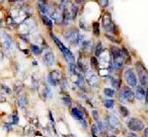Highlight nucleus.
I'll return each mask as SVG.
<instances>
[{"label": "nucleus", "mask_w": 148, "mask_h": 137, "mask_svg": "<svg viewBox=\"0 0 148 137\" xmlns=\"http://www.w3.org/2000/svg\"><path fill=\"white\" fill-rule=\"evenodd\" d=\"M125 79L126 83H127L130 87H136L137 79L132 69H127V70L125 72Z\"/></svg>", "instance_id": "nucleus-4"}, {"label": "nucleus", "mask_w": 148, "mask_h": 137, "mask_svg": "<svg viewBox=\"0 0 148 137\" xmlns=\"http://www.w3.org/2000/svg\"><path fill=\"white\" fill-rule=\"evenodd\" d=\"M47 82H49V85H51V86H56L57 85V81L54 80L51 75H49V77H47Z\"/></svg>", "instance_id": "nucleus-32"}, {"label": "nucleus", "mask_w": 148, "mask_h": 137, "mask_svg": "<svg viewBox=\"0 0 148 137\" xmlns=\"http://www.w3.org/2000/svg\"><path fill=\"white\" fill-rule=\"evenodd\" d=\"M4 37H5V38H4V45L6 47V49H10L11 45H12L10 37H9L8 35H6V34H4Z\"/></svg>", "instance_id": "nucleus-20"}, {"label": "nucleus", "mask_w": 148, "mask_h": 137, "mask_svg": "<svg viewBox=\"0 0 148 137\" xmlns=\"http://www.w3.org/2000/svg\"><path fill=\"white\" fill-rule=\"evenodd\" d=\"M111 51H112V57H113V59H116V58H119V57H121V56H123V50L120 49L118 47H116V45L112 47Z\"/></svg>", "instance_id": "nucleus-9"}, {"label": "nucleus", "mask_w": 148, "mask_h": 137, "mask_svg": "<svg viewBox=\"0 0 148 137\" xmlns=\"http://www.w3.org/2000/svg\"><path fill=\"white\" fill-rule=\"evenodd\" d=\"M80 122H81V124H82V125L85 127V128H87V122H86L85 119H82V121H80Z\"/></svg>", "instance_id": "nucleus-40"}, {"label": "nucleus", "mask_w": 148, "mask_h": 137, "mask_svg": "<svg viewBox=\"0 0 148 137\" xmlns=\"http://www.w3.org/2000/svg\"><path fill=\"white\" fill-rule=\"evenodd\" d=\"M31 49H32V52L35 55H39V54H40V52H42V51H40V47H38V45H32Z\"/></svg>", "instance_id": "nucleus-30"}, {"label": "nucleus", "mask_w": 148, "mask_h": 137, "mask_svg": "<svg viewBox=\"0 0 148 137\" xmlns=\"http://www.w3.org/2000/svg\"><path fill=\"white\" fill-rule=\"evenodd\" d=\"M93 32H94V35L99 36V34H100V25H99V23L95 22L94 24H93Z\"/></svg>", "instance_id": "nucleus-27"}, {"label": "nucleus", "mask_w": 148, "mask_h": 137, "mask_svg": "<svg viewBox=\"0 0 148 137\" xmlns=\"http://www.w3.org/2000/svg\"><path fill=\"white\" fill-rule=\"evenodd\" d=\"M69 71H70L71 74H76L77 76H80V72L78 70V68L75 66V64L74 63H69Z\"/></svg>", "instance_id": "nucleus-18"}, {"label": "nucleus", "mask_w": 148, "mask_h": 137, "mask_svg": "<svg viewBox=\"0 0 148 137\" xmlns=\"http://www.w3.org/2000/svg\"><path fill=\"white\" fill-rule=\"evenodd\" d=\"M103 52V47H102V42H99L97 45V47H96V50H95V55H96L97 57H99L101 53Z\"/></svg>", "instance_id": "nucleus-23"}, {"label": "nucleus", "mask_w": 148, "mask_h": 137, "mask_svg": "<svg viewBox=\"0 0 148 137\" xmlns=\"http://www.w3.org/2000/svg\"><path fill=\"white\" fill-rule=\"evenodd\" d=\"M62 101H63L64 104L67 105V107H70V105H71V100H70V98H69V97H64L62 99Z\"/></svg>", "instance_id": "nucleus-36"}, {"label": "nucleus", "mask_w": 148, "mask_h": 137, "mask_svg": "<svg viewBox=\"0 0 148 137\" xmlns=\"http://www.w3.org/2000/svg\"><path fill=\"white\" fill-rule=\"evenodd\" d=\"M78 36H79V33H78V31L75 30V29H72V30L68 31V32H66L64 34V38H66V40L71 42V44H76Z\"/></svg>", "instance_id": "nucleus-5"}, {"label": "nucleus", "mask_w": 148, "mask_h": 137, "mask_svg": "<svg viewBox=\"0 0 148 137\" xmlns=\"http://www.w3.org/2000/svg\"><path fill=\"white\" fill-rule=\"evenodd\" d=\"M145 101H146V105H148V89L145 92Z\"/></svg>", "instance_id": "nucleus-42"}, {"label": "nucleus", "mask_w": 148, "mask_h": 137, "mask_svg": "<svg viewBox=\"0 0 148 137\" xmlns=\"http://www.w3.org/2000/svg\"><path fill=\"white\" fill-rule=\"evenodd\" d=\"M44 60L46 61V63L47 64V65H49V66L53 65L54 61H56V58H54L53 53H52L51 51L47 52V53L45 54V56H44Z\"/></svg>", "instance_id": "nucleus-8"}, {"label": "nucleus", "mask_w": 148, "mask_h": 137, "mask_svg": "<svg viewBox=\"0 0 148 137\" xmlns=\"http://www.w3.org/2000/svg\"><path fill=\"white\" fill-rule=\"evenodd\" d=\"M86 79H87L88 82H89L91 86H96V84L98 82V77L93 73L90 74L89 72H86Z\"/></svg>", "instance_id": "nucleus-10"}, {"label": "nucleus", "mask_w": 148, "mask_h": 137, "mask_svg": "<svg viewBox=\"0 0 148 137\" xmlns=\"http://www.w3.org/2000/svg\"><path fill=\"white\" fill-rule=\"evenodd\" d=\"M51 37L52 40H53V42H56V45L59 47V49H60L61 51H62V53L64 54L65 58L67 59V60L70 62V63H74V61H75V58H74L72 52H71L70 50L67 49V47H65V45H64L62 42H61L60 40H59L58 38H57L56 36L53 35V34L51 33Z\"/></svg>", "instance_id": "nucleus-1"}, {"label": "nucleus", "mask_w": 148, "mask_h": 137, "mask_svg": "<svg viewBox=\"0 0 148 137\" xmlns=\"http://www.w3.org/2000/svg\"><path fill=\"white\" fill-rule=\"evenodd\" d=\"M102 23L104 25V28H107L109 26L113 25V22H112V17L109 13H106L102 18Z\"/></svg>", "instance_id": "nucleus-12"}, {"label": "nucleus", "mask_w": 148, "mask_h": 137, "mask_svg": "<svg viewBox=\"0 0 148 137\" xmlns=\"http://www.w3.org/2000/svg\"><path fill=\"white\" fill-rule=\"evenodd\" d=\"M144 135H145V137H148V128L144 129Z\"/></svg>", "instance_id": "nucleus-44"}, {"label": "nucleus", "mask_w": 148, "mask_h": 137, "mask_svg": "<svg viewBox=\"0 0 148 137\" xmlns=\"http://www.w3.org/2000/svg\"><path fill=\"white\" fill-rule=\"evenodd\" d=\"M119 101H120V103H121V104H126L127 103V101L125 100V96H123V93H120V95H119Z\"/></svg>", "instance_id": "nucleus-33"}, {"label": "nucleus", "mask_w": 148, "mask_h": 137, "mask_svg": "<svg viewBox=\"0 0 148 137\" xmlns=\"http://www.w3.org/2000/svg\"><path fill=\"white\" fill-rule=\"evenodd\" d=\"M75 84L78 86V87H80V88H83V87H84V78H83V76H82V75L78 76V79L76 80Z\"/></svg>", "instance_id": "nucleus-26"}, {"label": "nucleus", "mask_w": 148, "mask_h": 137, "mask_svg": "<svg viewBox=\"0 0 148 137\" xmlns=\"http://www.w3.org/2000/svg\"><path fill=\"white\" fill-rule=\"evenodd\" d=\"M112 84H113V86L116 90H119V89H120L121 84H120V79H119L118 77H114V78L112 79Z\"/></svg>", "instance_id": "nucleus-22"}, {"label": "nucleus", "mask_w": 148, "mask_h": 137, "mask_svg": "<svg viewBox=\"0 0 148 137\" xmlns=\"http://www.w3.org/2000/svg\"><path fill=\"white\" fill-rule=\"evenodd\" d=\"M98 126H99L100 130H103V129H104V125H103V123H102L101 121H99V123H98Z\"/></svg>", "instance_id": "nucleus-41"}, {"label": "nucleus", "mask_w": 148, "mask_h": 137, "mask_svg": "<svg viewBox=\"0 0 148 137\" xmlns=\"http://www.w3.org/2000/svg\"><path fill=\"white\" fill-rule=\"evenodd\" d=\"M42 22H44L46 25L49 28H51L52 27V22H51V19H49L46 15H44V14H42Z\"/></svg>", "instance_id": "nucleus-19"}, {"label": "nucleus", "mask_w": 148, "mask_h": 137, "mask_svg": "<svg viewBox=\"0 0 148 137\" xmlns=\"http://www.w3.org/2000/svg\"><path fill=\"white\" fill-rule=\"evenodd\" d=\"M83 49L87 51H90V49H92V40H85L83 42Z\"/></svg>", "instance_id": "nucleus-24"}, {"label": "nucleus", "mask_w": 148, "mask_h": 137, "mask_svg": "<svg viewBox=\"0 0 148 137\" xmlns=\"http://www.w3.org/2000/svg\"><path fill=\"white\" fill-rule=\"evenodd\" d=\"M99 126L97 125V124H93L92 125V133H93V135H96V134L99 132Z\"/></svg>", "instance_id": "nucleus-34"}, {"label": "nucleus", "mask_w": 148, "mask_h": 137, "mask_svg": "<svg viewBox=\"0 0 148 137\" xmlns=\"http://www.w3.org/2000/svg\"><path fill=\"white\" fill-rule=\"evenodd\" d=\"M75 2L77 4H81V3H83V2H84V0H75Z\"/></svg>", "instance_id": "nucleus-43"}, {"label": "nucleus", "mask_w": 148, "mask_h": 137, "mask_svg": "<svg viewBox=\"0 0 148 137\" xmlns=\"http://www.w3.org/2000/svg\"><path fill=\"white\" fill-rule=\"evenodd\" d=\"M91 65L94 67V68H97L98 65H99V63H98V61L96 60V58H95V57H92V58H91Z\"/></svg>", "instance_id": "nucleus-37"}, {"label": "nucleus", "mask_w": 148, "mask_h": 137, "mask_svg": "<svg viewBox=\"0 0 148 137\" xmlns=\"http://www.w3.org/2000/svg\"><path fill=\"white\" fill-rule=\"evenodd\" d=\"M136 69L138 77H139V81L141 83L142 87H147L148 86V72L144 66L142 65L140 62H138L136 64Z\"/></svg>", "instance_id": "nucleus-2"}, {"label": "nucleus", "mask_w": 148, "mask_h": 137, "mask_svg": "<svg viewBox=\"0 0 148 137\" xmlns=\"http://www.w3.org/2000/svg\"><path fill=\"white\" fill-rule=\"evenodd\" d=\"M71 114H72V116L75 119H77V121H82V119H85L84 115H83V112H81V110H78V109H76V108H73V109H72V110H71Z\"/></svg>", "instance_id": "nucleus-11"}, {"label": "nucleus", "mask_w": 148, "mask_h": 137, "mask_svg": "<svg viewBox=\"0 0 148 137\" xmlns=\"http://www.w3.org/2000/svg\"><path fill=\"white\" fill-rule=\"evenodd\" d=\"M92 115H93V117H94L95 121H99V114H98L97 110H93V112H92Z\"/></svg>", "instance_id": "nucleus-38"}, {"label": "nucleus", "mask_w": 148, "mask_h": 137, "mask_svg": "<svg viewBox=\"0 0 148 137\" xmlns=\"http://www.w3.org/2000/svg\"><path fill=\"white\" fill-rule=\"evenodd\" d=\"M120 114L123 115V117H126L128 115V110H127V109H126L125 107L121 105V107H120Z\"/></svg>", "instance_id": "nucleus-29"}, {"label": "nucleus", "mask_w": 148, "mask_h": 137, "mask_svg": "<svg viewBox=\"0 0 148 137\" xmlns=\"http://www.w3.org/2000/svg\"><path fill=\"white\" fill-rule=\"evenodd\" d=\"M107 122H108L109 126H111L112 128H114V129H118L121 125L120 121H119L118 117L114 114L108 115V117H107Z\"/></svg>", "instance_id": "nucleus-6"}, {"label": "nucleus", "mask_w": 148, "mask_h": 137, "mask_svg": "<svg viewBox=\"0 0 148 137\" xmlns=\"http://www.w3.org/2000/svg\"><path fill=\"white\" fill-rule=\"evenodd\" d=\"M11 2H17V1H21V0H10Z\"/></svg>", "instance_id": "nucleus-45"}, {"label": "nucleus", "mask_w": 148, "mask_h": 137, "mask_svg": "<svg viewBox=\"0 0 148 137\" xmlns=\"http://www.w3.org/2000/svg\"><path fill=\"white\" fill-rule=\"evenodd\" d=\"M114 105V102L113 100H106L104 101V105L107 108V109H112Z\"/></svg>", "instance_id": "nucleus-28"}, {"label": "nucleus", "mask_w": 148, "mask_h": 137, "mask_svg": "<svg viewBox=\"0 0 148 137\" xmlns=\"http://www.w3.org/2000/svg\"><path fill=\"white\" fill-rule=\"evenodd\" d=\"M99 2L102 7H106L108 5V0H99Z\"/></svg>", "instance_id": "nucleus-39"}, {"label": "nucleus", "mask_w": 148, "mask_h": 137, "mask_svg": "<svg viewBox=\"0 0 148 137\" xmlns=\"http://www.w3.org/2000/svg\"><path fill=\"white\" fill-rule=\"evenodd\" d=\"M51 16L56 23H59L61 21V19L63 18V15H61V14L59 13V11H57V10H54L53 12H51Z\"/></svg>", "instance_id": "nucleus-16"}, {"label": "nucleus", "mask_w": 148, "mask_h": 137, "mask_svg": "<svg viewBox=\"0 0 148 137\" xmlns=\"http://www.w3.org/2000/svg\"><path fill=\"white\" fill-rule=\"evenodd\" d=\"M18 121H19V119H18L17 115H12V116H10V123H11V124L17 123Z\"/></svg>", "instance_id": "nucleus-35"}, {"label": "nucleus", "mask_w": 148, "mask_h": 137, "mask_svg": "<svg viewBox=\"0 0 148 137\" xmlns=\"http://www.w3.org/2000/svg\"><path fill=\"white\" fill-rule=\"evenodd\" d=\"M104 93H105V95H106L107 97H109V98H113L114 96V91L113 90V89H111V88H106L104 90Z\"/></svg>", "instance_id": "nucleus-25"}, {"label": "nucleus", "mask_w": 148, "mask_h": 137, "mask_svg": "<svg viewBox=\"0 0 148 137\" xmlns=\"http://www.w3.org/2000/svg\"><path fill=\"white\" fill-rule=\"evenodd\" d=\"M49 75H51L56 81H57V82H58V81H60V73H59L57 70H53L52 72H51V73H49Z\"/></svg>", "instance_id": "nucleus-21"}, {"label": "nucleus", "mask_w": 148, "mask_h": 137, "mask_svg": "<svg viewBox=\"0 0 148 137\" xmlns=\"http://www.w3.org/2000/svg\"><path fill=\"white\" fill-rule=\"evenodd\" d=\"M62 15H63L62 23H63L65 26H66V25H68L69 22H70V20H71V18H72V16H71V13L67 10V9H64Z\"/></svg>", "instance_id": "nucleus-14"}, {"label": "nucleus", "mask_w": 148, "mask_h": 137, "mask_svg": "<svg viewBox=\"0 0 148 137\" xmlns=\"http://www.w3.org/2000/svg\"><path fill=\"white\" fill-rule=\"evenodd\" d=\"M121 93L123 94V96H125V100L127 101V103H133L135 95L133 94L132 91L130 90V87H125L123 89V91H121Z\"/></svg>", "instance_id": "nucleus-7"}, {"label": "nucleus", "mask_w": 148, "mask_h": 137, "mask_svg": "<svg viewBox=\"0 0 148 137\" xmlns=\"http://www.w3.org/2000/svg\"><path fill=\"white\" fill-rule=\"evenodd\" d=\"M135 97L138 100H143L145 98V91L141 86H137L136 90H135Z\"/></svg>", "instance_id": "nucleus-15"}, {"label": "nucleus", "mask_w": 148, "mask_h": 137, "mask_svg": "<svg viewBox=\"0 0 148 137\" xmlns=\"http://www.w3.org/2000/svg\"><path fill=\"white\" fill-rule=\"evenodd\" d=\"M71 10H72V13H71V16H72V18H76V16H77V13H78V7L75 6V5H72L71 6Z\"/></svg>", "instance_id": "nucleus-31"}, {"label": "nucleus", "mask_w": 148, "mask_h": 137, "mask_svg": "<svg viewBox=\"0 0 148 137\" xmlns=\"http://www.w3.org/2000/svg\"><path fill=\"white\" fill-rule=\"evenodd\" d=\"M127 126L132 131H141L144 129V123L138 119H130Z\"/></svg>", "instance_id": "nucleus-3"}, {"label": "nucleus", "mask_w": 148, "mask_h": 137, "mask_svg": "<svg viewBox=\"0 0 148 137\" xmlns=\"http://www.w3.org/2000/svg\"><path fill=\"white\" fill-rule=\"evenodd\" d=\"M38 6H39L40 13L44 14V15H46V14L47 13V11H49V6H47V4L46 3V2H45L44 0H40V1L38 2Z\"/></svg>", "instance_id": "nucleus-13"}, {"label": "nucleus", "mask_w": 148, "mask_h": 137, "mask_svg": "<svg viewBox=\"0 0 148 137\" xmlns=\"http://www.w3.org/2000/svg\"><path fill=\"white\" fill-rule=\"evenodd\" d=\"M28 104V100H27V97L25 95H22L18 100V105L21 108V109H25L26 105Z\"/></svg>", "instance_id": "nucleus-17"}]
</instances>
